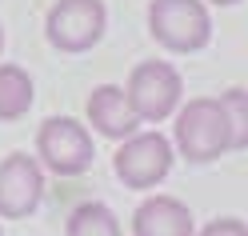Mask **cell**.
<instances>
[{"instance_id":"obj_1","label":"cell","mask_w":248,"mask_h":236,"mask_svg":"<svg viewBox=\"0 0 248 236\" xmlns=\"http://www.w3.org/2000/svg\"><path fill=\"white\" fill-rule=\"evenodd\" d=\"M172 144L184 160L192 164H212L224 152H232V128L224 116L220 96H196L188 104L176 108V128H172Z\"/></svg>"},{"instance_id":"obj_2","label":"cell","mask_w":248,"mask_h":236,"mask_svg":"<svg viewBox=\"0 0 248 236\" xmlns=\"http://www.w3.org/2000/svg\"><path fill=\"white\" fill-rule=\"evenodd\" d=\"M148 32L164 52L188 56L212 40V16L204 0H152L148 4Z\"/></svg>"},{"instance_id":"obj_3","label":"cell","mask_w":248,"mask_h":236,"mask_svg":"<svg viewBox=\"0 0 248 236\" xmlns=\"http://www.w3.org/2000/svg\"><path fill=\"white\" fill-rule=\"evenodd\" d=\"M104 28H108L104 0H56L48 8V16H44L48 44L56 52H68V56L92 52L104 40Z\"/></svg>"},{"instance_id":"obj_4","label":"cell","mask_w":248,"mask_h":236,"mask_svg":"<svg viewBox=\"0 0 248 236\" xmlns=\"http://www.w3.org/2000/svg\"><path fill=\"white\" fill-rule=\"evenodd\" d=\"M128 104L136 108L140 124H160L168 116H176V108L184 100V76L168 60H140L128 72Z\"/></svg>"},{"instance_id":"obj_5","label":"cell","mask_w":248,"mask_h":236,"mask_svg":"<svg viewBox=\"0 0 248 236\" xmlns=\"http://www.w3.org/2000/svg\"><path fill=\"white\" fill-rule=\"evenodd\" d=\"M172 160H176V144L168 140L164 132H132L120 140V148L112 156V168H116V180L124 188H156L168 172H172Z\"/></svg>"},{"instance_id":"obj_6","label":"cell","mask_w":248,"mask_h":236,"mask_svg":"<svg viewBox=\"0 0 248 236\" xmlns=\"http://www.w3.org/2000/svg\"><path fill=\"white\" fill-rule=\"evenodd\" d=\"M36 156L56 176H80L92 168V132L72 116H48L36 128Z\"/></svg>"},{"instance_id":"obj_7","label":"cell","mask_w":248,"mask_h":236,"mask_svg":"<svg viewBox=\"0 0 248 236\" xmlns=\"http://www.w3.org/2000/svg\"><path fill=\"white\" fill-rule=\"evenodd\" d=\"M44 200V164L40 156L28 152H8L0 160V216L4 220H24L40 208Z\"/></svg>"},{"instance_id":"obj_8","label":"cell","mask_w":248,"mask_h":236,"mask_svg":"<svg viewBox=\"0 0 248 236\" xmlns=\"http://www.w3.org/2000/svg\"><path fill=\"white\" fill-rule=\"evenodd\" d=\"M84 112H88V124L108 140H124V136L140 132V116H136V108L128 104V92L116 88V84L92 88Z\"/></svg>"},{"instance_id":"obj_9","label":"cell","mask_w":248,"mask_h":236,"mask_svg":"<svg viewBox=\"0 0 248 236\" xmlns=\"http://www.w3.org/2000/svg\"><path fill=\"white\" fill-rule=\"evenodd\" d=\"M132 236H196V220L176 196H144L132 212Z\"/></svg>"},{"instance_id":"obj_10","label":"cell","mask_w":248,"mask_h":236,"mask_svg":"<svg viewBox=\"0 0 248 236\" xmlns=\"http://www.w3.org/2000/svg\"><path fill=\"white\" fill-rule=\"evenodd\" d=\"M32 76H28L20 64H0V124H12L28 116V108H32Z\"/></svg>"},{"instance_id":"obj_11","label":"cell","mask_w":248,"mask_h":236,"mask_svg":"<svg viewBox=\"0 0 248 236\" xmlns=\"http://www.w3.org/2000/svg\"><path fill=\"white\" fill-rule=\"evenodd\" d=\"M64 236H124L120 232V220L116 212L100 200H88V204H76L64 220Z\"/></svg>"},{"instance_id":"obj_12","label":"cell","mask_w":248,"mask_h":236,"mask_svg":"<svg viewBox=\"0 0 248 236\" xmlns=\"http://www.w3.org/2000/svg\"><path fill=\"white\" fill-rule=\"evenodd\" d=\"M220 104H224V116H228V128H232V152H244L248 148V92L224 88Z\"/></svg>"},{"instance_id":"obj_13","label":"cell","mask_w":248,"mask_h":236,"mask_svg":"<svg viewBox=\"0 0 248 236\" xmlns=\"http://www.w3.org/2000/svg\"><path fill=\"white\" fill-rule=\"evenodd\" d=\"M196 236H248V224L236 220V216H216V220H208Z\"/></svg>"},{"instance_id":"obj_14","label":"cell","mask_w":248,"mask_h":236,"mask_svg":"<svg viewBox=\"0 0 248 236\" xmlns=\"http://www.w3.org/2000/svg\"><path fill=\"white\" fill-rule=\"evenodd\" d=\"M204 4H240V0H204Z\"/></svg>"},{"instance_id":"obj_15","label":"cell","mask_w":248,"mask_h":236,"mask_svg":"<svg viewBox=\"0 0 248 236\" xmlns=\"http://www.w3.org/2000/svg\"><path fill=\"white\" fill-rule=\"evenodd\" d=\"M0 52H4V28H0Z\"/></svg>"},{"instance_id":"obj_16","label":"cell","mask_w":248,"mask_h":236,"mask_svg":"<svg viewBox=\"0 0 248 236\" xmlns=\"http://www.w3.org/2000/svg\"><path fill=\"white\" fill-rule=\"evenodd\" d=\"M0 236H4V232H0Z\"/></svg>"}]
</instances>
